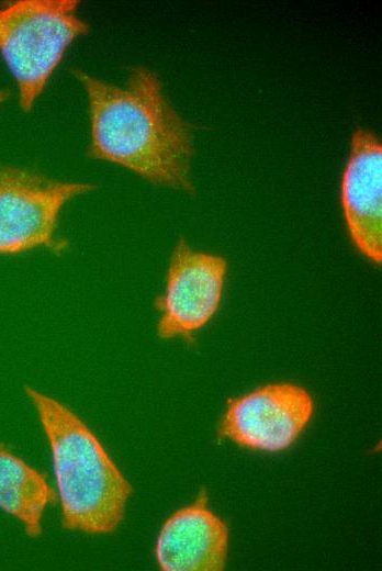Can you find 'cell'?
Instances as JSON below:
<instances>
[{"label": "cell", "instance_id": "obj_7", "mask_svg": "<svg viewBox=\"0 0 382 571\" xmlns=\"http://www.w3.org/2000/svg\"><path fill=\"white\" fill-rule=\"evenodd\" d=\"M340 200L348 234L370 261H382V143L364 127H357L344 169Z\"/></svg>", "mask_w": 382, "mask_h": 571}, {"label": "cell", "instance_id": "obj_10", "mask_svg": "<svg viewBox=\"0 0 382 571\" xmlns=\"http://www.w3.org/2000/svg\"><path fill=\"white\" fill-rule=\"evenodd\" d=\"M8 93L4 90H0V104L7 99Z\"/></svg>", "mask_w": 382, "mask_h": 571}, {"label": "cell", "instance_id": "obj_6", "mask_svg": "<svg viewBox=\"0 0 382 571\" xmlns=\"http://www.w3.org/2000/svg\"><path fill=\"white\" fill-rule=\"evenodd\" d=\"M313 412V399L304 388L269 383L229 401L220 434L244 447L281 451L296 440Z\"/></svg>", "mask_w": 382, "mask_h": 571}, {"label": "cell", "instance_id": "obj_5", "mask_svg": "<svg viewBox=\"0 0 382 571\" xmlns=\"http://www.w3.org/2000/svg\"><path fill=\"white\" fill-rule=\"evenodd\" d=\"M227 273L224 257L192 248L180 238L170 257L165 288L156 299L162 339L191 337L217 312Z\"/></svg>", "mask_w": 382, "mask_h": 571}, {"label": "cell", "instance_id": "obj_1", "mask_svg": "<svg viewBox=\"0 0 382 571\" xmlns=\"http://www.w3.org/2000/svg\"><path fill=\"white\" fill-rule=\"evenodd\" d=\"M74 76L88 99L91 158L153 184L195 194L193 126L172 107L154 70L134 67L124 86L80 69Z\"/></svg>", "mask_w": 382, "mask_h": 571}, {"label": "cell", "instance_id": "obj_8", "mask_svg": "<svg viewBox=\"0 0 382 571\" xmlns=\"http://www.w3.org/2000/svg\"><path fill=\"white\" fill-rule=\"evenodd\" d=\"M228 528L201 492L162 525L155 553L165 571H220L226 563Z\"/></svg>", "mask_w": 382, "mask_h": 571}, {"label": "cell", "instance_id": "obj_3", "mask_svg": "<svg viewBox=\"0 0 382 571\" xmlns=\"http://www.w3.org/2000/svg\"><path fill=\"white\" fill-rule=\"evenodd\" d=\"M76 0H18L0 7V54L13 76L22 111L30 112L67 48L89 25Z\"/></svg>", "mask_w": 382, "mask_h": 571}, {"label": "cell", "instance_id": "obj_4", "mask_svg": "<svg viewBox=\"0 0 382 571\" xmlns=\"http://www.w3.org/2000/svg\"><path fill=\"white\" fill-rule=\"evenodd\" d=\"M85 181L61 180L13 166H0V256H15L37 248L56 254L67 242L57 237L65 205L94 190Z\"/></svg>", "mask_w": 382, "mask_h": 571}, {"label": "cell", "instance_id": "obj_9", "mask_svg": "<svg viewBox=\"0 0 382 571\" xmlns=\"http://www.w3.org/2000/svg\"><path fill=\"white\" fill-rule=\"evenodd\" d=\"M55 495L45 477L0 444V508L15 518L32 538L42 534V520Z\"/></svg>", "mask_w": 382, "mask_h": 571}, {"label": "cell", "instance_id": "obj_2", "mask_svg": "<svg viewBox=\"0 0 382 571\" xmlns=\"http://www.w3.org/2000/svg\"><path fill=\"white\" fill-rule=\"evenodd\" d=\"M52 452L63 526L90 535L114 531L121 524L132 485L94 433L68 406L24 387Z\"/></svg>", "mask_w": 382, "mask_h": 571}]
</instances>
